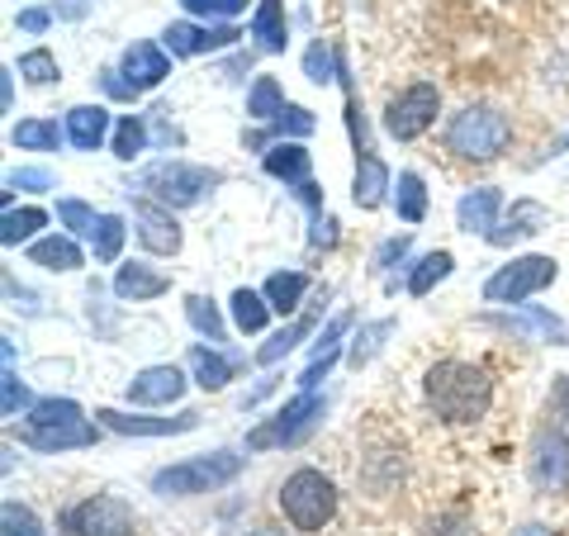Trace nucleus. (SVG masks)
I'll use <instances>...</instances> for the list:
<instances>
[{
    "label": "nucleus",
    "mask_w": 569,
    "mask_h": 536,
    "mask_svg": "<svg viewBox=\"0 0 569 536\" xmlns=\"http://www.w3.org/2000/svg\"><path fill=\"white\" fill-rule=\"evenodd\" d=\"M422 399L441 423L466 427V423H479L493 408V380H489L485 366L447 356V361H437L422 375Z\"/></svg>",
    "instance_id": "1"
},
{
    "label": "nucleus",
    "mask_w": 569,
    "mask_h": 536,
    "mask_svg": "<svg viewBox=\"0 0 569 536\" xmlns=\"http://www.w3.org/2000/svg\"><path fill=\"white\" fill-rule=\"evenodd\" d=\"M441 142H447V152L460 157V162H493L512 142V119L503 110H493V105H466L460 115L447 119Z\"/></svg>",
    "instance_id": "2"
},
{
    "label": "nucleus",
    "mask_w": 569,
    "mask_h": 536,
    "mask_svg": "<svg viewBox=\"0 0 569 536\" xmlns=\"http://www.w3.org/2000/svg\"><path fill=\"white\" fill-rule=\"evenodd\" d=\"M247 470V456L238 451H204L190 460H176V466L152 475V494L162 498H194V494H219Z\"/></svg>",
    "instance_id": "3"
},
{
    "label": "nucleus",
    "mask_w": 569,
    "mask_h": 536,
    "mask_svg": "<svg viewBox=\"0 0 569 536\" xmlns=\"http://www.w3.org/2000/svg\"><path fill=\"white\" fill-rule=\"evenodd\" d=\"M276 504H280L284 523H290L295 532L313 536L337 517V485L318 466H299L295 475H284Z\"/></svg>",
    "instance_id": "4"
},
{
    "label": "nucleus",
    "mask_w": 569,
    "mask_h": 536,
    "mask_svg": "<svg viewBox=\"0 0 569 536\" xmlns=\"http://www.w3.org/2000/svg\"><path fill=\"white\" fill-rule=\"evenodd\" d=\"M219 186H223L219 167H194V162H181V157H167V162L148 167L138 181V190H148V200L167 205V209H194Z\"/></svg>",
    "instance_id": "5"
},
{
    "label": "nucleus",
    "mask_w": 569,
    "mask_h": 536,
    "mask_svg": "<svg viewBox=\"0 0 569 536\" xmlns=\"http://www.w3.org/2000/svg\"><path fill=\"white\" fill-rule=\"evenodd\" d=\"M560 280V261L556 257H541V252H527V257H512L503 261L498 271L485 280V304H503V309H518V304L537 299L541 290Z\"/></svg>",
    "instance_id": "6"
},
{
    "label": "nucleus",
    "mask_w": 569,
    "mask_h": 536,
    "mask_svg": "<svg viewBox=\"0 0 569 536\" xmlns=\"http://www.w3.org/2000/svg\"><path fill=\"white\" fill-rule=\"evenodd\" d=\"M323 408H328V399H318L313 389H299L290 404L276 408V414L266 418L261 427H252V433H247V451H276V446L305 441L313 427H318V418H323Z\"/></svg>",
    "instance_id": "7"
},
{
    "label": "nucleus",
    "mask_w": 569,
    "mask_h": 536,
    "mask_svg": "<svg viewBox=\"0 0 569 536\" xmlns=\"http://www.w3.org/2000/svg\"><path fill=\"white\" fill-rule=\"evenodd\" d=\"M437 115H441V91L432 81H413V86H403V91L389 96L385 133L399 138V142H413V138H422L427 129H432Z\"/></svg>",
    "instance_id": "8"
},
{
    "label": "nucleus",
    "mask_w": 569,
    "mask_h": 536,
    "mask_svg": "<svg viewBox=\"0 0 569 536\" xmlns=\"http://www.w3.org/2000/svg\"><path fill=\"white\" fill-rule=\"evenodd\" d=\"M527 475L541 494H560V498L569 494V437H565V427H556V423L537 427V437L527 446Z\"/></svg>",
    "instance_id": "9"
},
{
    "label": "nucleus",
    "mask_w": 569,
    "mask_h": 536,
    "mask_svg": "<svg viewBox=\"0 0 569 536\" xmlns=\"http://www.w3.org/2000/svg\"><path fill=\"white\" fill-rule=\"evenodd\" d=\"M67 536H133V513L114 494H91L62 513Z\"/></svg>",
    "instance_id": "10"
},
{
    "label": "nucleus",
    "mask_w": 569,
    "mask_h": 536,
    "mask_svg": "<svg viewBox=\"0 0 569 536\" xmlns=\"http://www.w3.org/2000/svg\"><path fill=\"white\" fill-rule=\"evenodd\" d=\"M242 39V29L238 24H167L162 33V48L171 52V58H204V52H223V48H233Z\"/></svg>",
    "instance_id": "11"
},
{
    "label": "nucleus",
    "mask_w": 569,
    "mask_h": 536,
    "mask_svg": "<svg viewBox=\"0 0 569 536\" xmlns=\"http://www.w3.org/2000/svg\"><path fill=\"white\" fill-rule=\"evenodd\" d=\"M133 228H138V242L148 247L152 257H176L181 252V224H176V209L157 205V200H138L133 205Z\"/></svg>",
    "instance_id": "12"
},
{
    "label": "nucleus",
    "mask_w": 569,
    "mask_h": 536,
    "mask_svg": "<svg viewBox=\"0 0 569 536\" xmlns=\"http://www.w3.org/2000/svg\"><path fill=\"white\" fill-rule=\"evenodd\" d=\"M100 427H110L119 437H181V433H194L200 427V414L186 408L176 418H152V414H119V408H96Z\"/></svg>",
    "instance_id": "13"
},
{
    "label": "nucleus",
    "mask_w": 569,
    "mask_h": 536,
    "mask_svg": "<svg viewBox=\"0 0 569 536\" xmlns=\"http://www.w3.org/2000/svg\"><path fill=\"white\" fill-rule=\"evenodd\" d=\"M181 395H186L181 366H142L129 380V389H123V399L138 408H167V404H181Z\"/></svg>",
    "instance_id": "14"
},
{
    "label": "nucleus",
    "mask_w": 569,
    "mask_h": 536,
    "mask_svg": "<svg viewBox=\"0 0 569 536\" xmlns=\"http://www.w3.org/2000/svg\"><path fill=\"white\" fill-rule=\"evenodd\" d=\"M119 77L133 86V91H157L167 77H171V58H167V48L162 43H148V39H138L123 48V58H119Z\"/></svg>",
    "instance_id": "15"
},
{
    "label": "nucleus",
    "mask_w": 569,
    "mask_h": 536,
    "mask_svg": "<svg viewBox=\"0 0 569 536\" xmlns=\"http://www.w3.org/2000/svg\"><path fill=\"white\" fill-rule=\"evenodd\" d=\"M20 441L33 446V451L43 456H62V451H81V446H96L100 441V427L96 423H58V427H33L24 423L20 427Z\"/></svg>",
    "instance_id": "16"
},
{
    "label": "nucleus",
    "mask_w": 569,
    "mask_h": 536,
    "mask_svg": "<svg viewBox=\"0 0 569 536\" xmlns=\"http://www.w3.org/2000/svg\"><path fill=\"white\" fill-rule=\"evenodd\" d=\"M498 214H503V190H498V186H475V190L460 195L456 224H460V234L489 238V228L498 224Z\"/></svg>",
    "instance_id": "17"
},
{
    "label": "nucleus",
    "mask_w": 569,
    "mask_h": 536,
    "mask_svg": "<svg viewBox=\"0 0 569 536\" xmlns=\"http://www.w3.org/2000/svg\"><path fill=\"white\" fill-rule=\"evenodd\" d=\"M167 290H171V276L148 261H123L114 271V295L123 304H148V299H162Z\"/></svg>",
    "instance_id": "18"
},
{
    "label": "nucleus",
    "mask_w": 569,
    "mask_h": 536,
    "mask_svg": "<svg viewBox=\"0 0 569 536\" xmlns=\"http://www.w3.org/2000/svg\"><path fill=\"white\" fill-rule=\"evenodd\" d=\"M389 195H395V176L380 162L376 152H361L356 157V181H351V205L356 209H380Z\"/></svg>",
    "instance_id": "19"
},
{
    "label": "nucleus",
    "mask_w": 569,
    "mask_h": 536,
    "mask_svg": "<svg viewBox=\"0 0 569 536\" xmlns=\"http://www.w3.org/2000/svg\"><path fill=\"white\" fill-rule=\"evenodd\" d=\"M261 167H266V176H276V181H284V186L313 181V157H309V148H305L299 138L271 142V148H266V157H261Z\"/></svg>",
    "instance_id": "20"
},
{
    "label": "nucleus",
    "mask_w": 569,
    "mask_h": 536,
    "mask_svg": "<svg viewBox=\"0 0 569 536\" xmlns=\"http://www.w3.org/2000/svg\"><path fill=\"white\" fill-rule=\"evenodd\" d=\"M546 219H550V214H546L537 200H512V209L489 228V242H493V247L527 242V238H537V234H541Z\"/></svg>",
    "instance_id": "21"
},
{
    "label": "nucleus",
    "mask_w": 569,
    "mask_h": 536,
    "mask_svg": "<svg viewBox=\"0 0 569 536\" xmlns=\"http://www.w3.org/2000/svg\"><path fill=\"white\" fill-rule=\"evenodd\" d=\"M485 324H498L503 332H518V337H531V343H550V347H565V343H569V328H565V318L546 314V309H527V314L485 318Z\"/></svg>",
    "instance_id": "22"
},
{
    "label": "nucleus",
    "mask_w": 569,
    "mask_h": 536,
    "mask_svg": "<svg viewBox=\"0 0 569 536\" xmlns=\"http://www.w3.org/2000/svg\"><path fill=\"white\" fill-rule=\"evenodd\" d=\"M67 138H71V148H81V152L104 148V138H110V110H104V105H71Z\"/></svg>",
    "instance_id": "23"
},
{
    "label": "nucleus",
    "mask_w": 569,
    "mask_h": 536,
    "mask_svg": "<svg viewBox=\"0 0 569 536\" xmlns=\"http://www.w3.org/2000/svg\"><path fill=\"white\" fill-rule=\"evenodd\" d=\"M186 361H190V375H194V385H200V389H209V395H219V389H228V380H233V375H238V361H233V356H223L219 347H190V356H186Z\"/></svg>",
    "instance_id": "24"
},
{
    "label": "nucleus",
    "mask_w": 569,
    "mask_h": 536,
    "mask_svg": "<svg viewBox=\"0 0 569 536\" xmlns=\"http://www.w3.org/2000/svg\"><path fill=\"white\" fill-rule=\"evenodd\" d=\"M29 261L43 266V271H81L86 266V252L77 247V238L71 234H48L29 247Z\"/></svg>",
    "instance_id": "25"
},
{
    "label": "nucleus",
    "mask_w": 569,
    "mask_h": 536,
    "mask_svg": "<svg viewBox=\"0 0 569 536\" xmlns=\"http://www.w3.org/2000/svg\"><path fill=\"white\" fill-rule=\"evenodd\" d=\"M252 39H257L261 52H284V43H290L284 0H257V10H252Z\"/></svg>",
    "instance_id": "26"
},
{
    "label": "nucleus",
    "mask_w": 569,
    "mask_h": 536,
    "mask_svg": "<svg viewBox=\"0 0 569 536\" xmlns=\"http://www.w3.org/2000/svg\"><path fill=\"white\" fill-rule=\"evenodd\" d=\"M228 309H233V328L242 332V337H257V332H266V324H271V299H266L261 290H233V304H228Z\"/></svg>",
    "instance_id": "27"
},
{
    "label": "nucleus",
    "mask_w": 569,
    "mask_h": 536,
    "mask_svg": "<svg viewBox=\"0 0 569 536\" xmlns=\"http://www.w3.org/2000/svg\"><path fill=\"white\" fill-rule=\"evenodd\" d=\"M67 129H58V119H20L10 129V142L24 152H58Z\"/></svg>",
    "instance_id": "28"
},
{
    "label": "nucleus",
    "mask_w": 569,
    "mask_h": 536,
    "mask_svg": "<svg viewBox=\"0 0 569 536\" xmlns=\"http://www.w3.org/2000/svg\"><path fill=\"white\" fill-rule=\"evenodd\" d=\"M261 295L271 299L276 314H295L299 304H305V295H309V276L305 271H276V276H266Z\"/></svg>",
    "instance_id": "29"
},
{
    "label": "nucleus",
    "mask_w": 569,
    "mask_h": 536,
    "mask_svg": "<svg viewBox=\"0 0 569 536\" xmlns=\"http://www.w3.org/2000/svg\"><path fill=\"white\" fill-rule=\"evenodd\" d=\"M342 48L328 43V39H313L309 52H305V77L313 86H332V81H342Z\"/></svg>",
    "instance_id": "30"
},
{
    "label": "nucleus",
    "mask_w": 569,
    "mask_h": 536,
    "mask_svg": "<svg viewBox=\"0 0 569 536\" xmlns=\"http://www.w3.org/2000/svg\"><path fill=\"white\" fill-rule=\"evenodd\" d=\"M313 324H318V309H313V314H299L290 328H280V332L271 337V343H266V347L257 351V366H276V361H284V356H290V351H295V347L313 332Z\"/></svg>",
    "instance_id": "31"
},
{
    "label": "nucleus",
    "mask_w": 569,
    "mask_h": 536,
    "mask_svg": "<svg viewBox=\"0 0 569 536\" xmlns=\"http://www.w3.org/2000/svg\"><path fill=\"white\" fill-rule=\"evenodd\" d=\"M395 214L403 224H422L427 219V186H422V176L418 171H399V181H395Z\"/></svg>",
    "instance_id": "32"
},
{
    "label": "nucleus",
    "mask_w": 569,
    "mask_h": 536,
    "mask_svg": "<svg viewBox=\"0 0 569 536\" xmlns=\"http://www.w3.org/2000/svg\"><path fill=\"white\" fill-rule=\"evenodd\" d=\"M451 271H456V257H451V252H427V257L413 266V271H408V295H413V299L432 295Z\"/></svg>",
    "instance_id": "33"
},
{
    "label": "nucleus",
    "mask_w": 569,
    "mask_h": 536,
    "mask_svg": "<svg viewBox=\"0 0 569 536\" xmlns=\"http://www.w3.org/2000/svg\"><path fill=\"white\" fill-rule=\"evenodd\" d=\"M284 105L290 100H284V86L276 77H257L252 91H247V115H252L257 123H276Z\"/></svg>",
    "instance_id": "34"
},
{
    "label": "nucleus",
    "mask_w": 569,
    "mask_h": 536,
    "mask_svg": "<svg viewBox=\"0 0 569 536\" xmlns=\"http://www.w3.org/2000/svg\"><path fill=\"white\" fill-rule=\"evenodd\" d=\"M114 157L119 162H138L142 152H148V119L142 115H123L119 123H114Z\"/></svg>",
    "instance_id": "35"
},
{
    "label": "nucleus",
    "mask_w": 569,
    "mask_h": 536,
    "mask_svg": "<svg viewBox=\"0 0 569 536\" xmlns=\"http://www.w3.org/2000/svg\"><path fill=\"white\" fill-rule=\"evenodd\" d=\"M48 224V214L43 209H6V219H0V242H6V247H20V242H29L33 234H39V228Z\"/></svg>",
    "instance_id": "36"
},
{
    "label": "nucleus",
    "mask_w": 569,
    "mask_h": 536,
    "mask_svg": "<svg viewBox=\"0 0 569 536\" xmlns=\"http://www.w3.org/2000/svg\"><path fill=\"white\" fill-rule=\"evenodd\" d=\"M186 318H190V328H194V332L209 337V343H223V337H228L219 304H213L209 295H190V299H186Z\"/></svg>",
    "instance_id": "37"
},
{
    "label": "nucleus",
    "mask_w": 569,
    "mask_h": 536,
    "mask_svg": "<svg viewBox=\"0 0 569 536\" xmlns=\"http://www.w3.org/2000/svg\"><path fill=\"white\" fill-rule=\"evenodd\" d=\"M395 332V318H380V324H366L361 332H356V343H351V351H347V361L361 370V366H370L376 356L385 351V337Z\"/></svg>",
    "instance_id": "38"
},
{
    "label": "nucleus",
    "mask_w": 569,
    "mask_h": 536,
    "mask_svg": "<svg viewBox=\"0 0 569 536\" xmlns=\"http://www.w3.org/2000/svg\"><path fill=\"white\" fill-rule=\"evenodd\" d=\"M81 418H86V408L77 399H58V395H52V399L33 404L24 423H33V427H58V423H81Z\"/></svg>",
    "instance_id": "39"
},
{
    "label": "nucleus",
    "mask_w": 569,
    "mask_h": 536,
    "mask_svg": "<svg viewBox=\"0 0 569 536\" xmlns=\"http://www.w3.org/2000/svg\"><path fill=\"white\" fill-rule=\"evenodd\" d=\"M123 238H129V228H123L119 214H100V228H96V238H91L96 261H119Z\"/></svg>",
    "instance_id": "40"
},
{
    "label": "nucleus",
    "mask_w": 569,
    "mask_h": 536,
    "mask_svg": "<svg viewBox=\"0 0 569 536\" xmlns=\"http://www.w3.org/2000/svg\"><path fill=\"white\" fill-rule=\"evenodd\" d=\"M14 190H29V195H43V190H58V176H52L48 167H20V171H10L6 176V209L14 205Z\"/></svg>",
    "instance_id": "41"
},
{
    "label": "nucleus",
    "mask_w": 569,
    "mask_h": 536,
    "mask_svg": "<svg viewBox=\"0 0 569 536\" xmlns=\"http://www.w3.org/2000/svg\"><path fill=\"white\" fill-rule=\"evenodd\" d=\"M14 71L29 81V86H52L62 77L58 71V58H52L48 48H29V52H20V62H14Z\"/></svg>",
    "instance_id": "42"
},
{
    "label": "nucleus",
    "mask_w": 569,
    "mask_h": 536,
    "mask_svg": "<svg viewBox=\"0 0 569 536\" xmlns=\"http://www.w3.org/2000/svg\"><path fill=\"white\" fill-rule=\"evenodd\" d=\"M58 219L71 238H96V228H100L96 205H86V200H58Z\"/></svg>",
    "instance_id": "43"
},
{
    "label": "nucleus",
    "mask_w": 569,
    "mask_h": 536,
    "mask_svg": "<svg viewBox=\"0 0 569 536\" xmlns=\"http://www.w3.org/2000/svg\"><path fill=\"white\" fill-rule=\"evenodd\" d=\"M0 536H48L43 523H39V513H33L29 504H14V498H6V508H0Z\"/></svg>",
    "instance_id": "44"
},
{
    "label": "nucleus",
    "mask_w": 569,
    "mask_h": 536,
    "mask_svg": "<svg viewBox=\"0 0 569 536\" xmlns=\"http://www.w3.org/2000/svg\"><path fill=\"white\" fill-rule=\"evenodd\" d=\"M33 404H39V399L29 395V385L6 366V380H0V414H6V418H20L24 408H33Z\"/></svg>",
    "instance_id": "45"
},
{
    "label": "nucleus",
    "mask_w": 569,
    "mask_h": 536,
    "mask_svg": "<svg viewBox=\"0 0 569 536\" xmlns=\"http://www.w3.org/2000/svg\"><path fill=\"white\" fill-rule=\"evenodd\" d=\"M313 129H318V119L305 110V105H284L280 119H276V133H284V138H309Z\"/></svg>",
    "instance_id": "46"
},
{
    "label": "nucleus",
    "mask_w": 569,
    "mask_h": 536,
    "mask_svg": "<svg viewBox=\"0 0 569 536\" xmlns=\"http://www.w3.org/2000/svg\"><path fill=\"white\" fill-rule=\"evenodd\" d=\"M408 247H413V238H385L380 247H376V257H370V271H376V276H385V271H395V266L408 257Z\"/></svg>",
    "instance_id": "47"
},
{
    "label": "nucleus",
    "mask_w": 569,
    "mask_h": 536,
    "mask_svg": "<svg viewBox=\"0 0 569 536\" xmlns=\"http://www.w3.org/2000/svg\"><path fill=\"white\" fill-rule=\"evenodd\" d=\"M190 14H209V20H233L247 10V0H181Z\"/></svg>",
    "instance_id": "48"
},
{
    "label": "nucleus",
    "mask_w": 569,
    "mask_h": 536,
    "mask_svg": "<svg viewBox=\"0 0 569 536\" xmlns=\"http://www.w3.org/2000/svg\"><path fill=\"white\" fill-rule=\"evenodd\" d=\"M351 324H356V318H351V314H337V318H332V324H328L323 332H318V343H313V356H323V351H332V347H337V343H342V337H347V328H351Z\"/></svg>",
    "instance_id": "49"
},
{
    "label": "nucleus",
    "mask_w": 569,
    "mask_h": 536,
    "mask_svg": "<svg viewBox=\"0 0 569 536\" xmlns=\"http://www.w3.org/2000/svg\"><path fill=\"white\" fill-rule=\"evenodd\" d=\"M332 366H337V347L323 351V356H313V361L305 366V375H299V389H318V380H328Z\"/></svg>",
    "instance_id": "50"
},
{
    "label": "nucleus",
    "mask_w": 569,
    "mask_h": 536,
    "mask_svg": "<svg viewBox=\"0 0 569 536\" xmlns=\"http://www.w3.org/2000/svg\"><path fill=\"white\" fill-rule=\"evenodd\" d=\"M432 536H479V532L470 527L466 513H447V517H437L432 523Z\"/></svg>",
    "instance_id": "51"
},
{
    "label": "nucleus",
    "mask_w": 569,
    "mask_h": 536,
    "mask_svg": "<svg viewBox=\"0 0 569 536\" xmlns=\"http://www.w3.org/2000/svg\"><path fill=\"white\" fill-rule=\"evenodd\" d=\"M309 247H337V219H332V214H313Z\"/></svg>",
    "instance_id": "52"
},
{
    "label": "nucleus",
    "mask_w": 569,
    "mask_h": 536,
    "mask_svg": "<svg viewBox=\"0 0 569 536\" xmlns=\"http://www.w3.org/2000/svg\"><path fill=\"white\" fill-rule=\"evenodd\" d=\"M91 6L96 0H52V14H58V20H86V14H91Z\"/></svg>",
    "instance_id": "53"
},
{
    "label": "nucleus",
    "mask_w": 569,
    "mask_h": 536,
    "mask_svg": "<svg viewBox=\"0 0 569 536\" xmlns=\"http://www.w3.org/2000/svg\"><path fill=\"white\" fill-rule=\"evenodd\" d=\"M14 24H20L24 33H48L52 10H39V6H33V10H20V20H14Z\"/></svg>",
    "instance_id": "54"
},
{
    "label": "nucleus",
    "mask_w": 569,
    "mask_h": 536,
    "mask_svg": "<svg viewBox=\"0 0 569 536\" xmlns=\"http://www.w3.org/2000/svg\"><path fill=\"white\" fill-rule=\"evenodd\" d=\"M295 200L305 205L309 214H323V190H318L313 181H305V186H295Z\"/></svg>",
    "instance_id": "55"
},
{
    "label": "nucleus",
    "mask_w": 569,
    "mask_h": 536,
    "mask_svg": "<svg viewBox=\"0 0 569 536\" xmlns=\"http://www.w3.org/2000/svg\"><path fill=\"white\" fill-rule=\"evenodd\" d=\"M0 100H6V115L14 110V67H6V77H0Z\"/></svg>",
    "instance_id": "56"
},
{
    "label": "nucleus",
    "mask_w": 569,
    "mask_h": 536,
    "mask_svg": "<svg viewBox=\"0 0 569 536\" xmlns=\"http://www.w3.org/2000/svg\"><path fill=\"white\" fill-rule=\"evenodd\" d=\"M556 408H560V418L569 423V375H560V385H556Z\"/></svg>",
    "instance_id": "57"
},
{
    "label": "nucleus",
    "mask_w": 569,
    "mask_h": 536,
    "mask_svg": "<svg viewBox=\"0 0 569 536\" xmlns=\"http://www.w3.org/2000/svg\"><path fill=\"white\" fill-rule=\"evenodd\" d=\"M512 536H556V532H550V527H541V523H527V527H518Z\"/></svg>",
    "instance_id": "58"
},
{
    "label": "nucleus",
    "mask_w": 569,
    "mask_h": 536,
    "mask_svg": "<svg viewBox=\"0 0 569 536\" xmlns=\"http://www.w3.org/2000/svg\"><path fill=\"white\" fill-rule=\"evenodd\" d=\"M560 152H569V133H565V138L556 142V148H550V157H560Z\"/></svg>",
    "instance_id": "59"
},
{
    "label": "nucleus",
    "mask_w": 569,
    "mask_h": 536,
    "mask_svg": "<svg viewBox=\"0 0 569 536\" xmlns=\"http://www.w3.org/2000/svg\"><path fill=\"white\" fill-rule=\"evenodd\" d=\"M252 536H280V532H271V527H257V532H252Z\"/></svg>",
    "instance_id": "60"
}]
</instances>
